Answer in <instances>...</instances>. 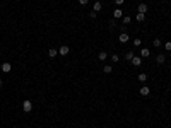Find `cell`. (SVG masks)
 <instances>
[{
	"label": "cell",
	"instance_id": "1",
	"mask_svg": "<svg viewBox=\"0 0 171 128\" xmlns=\"http://www.w3.org/2000/svg\"><path fill=\"white\" fill-rule=\"evenodd\" d=\"M31 109H33V104H31V101H24V103H22V111H24V113H29Z\"/></svg>",
	"mask_w": 171,
	"mask_h": 128
},
{
	"label": "cell",
	"instance_id": "2",
	"mask_svg": "<svg viewBox=\"0 0 171 128\" xmlns=\"http://www.w3.org/2000/svg\"><path fill=\"white\" fill-rule=\"evenodd\" d=\"M68 51H70V48H68L67 45H63V46H60V50H58V55L67 56V55H68Z\"/></svg>",
	"mask_w": 171,
	"mask_h": 128
},
{
	"label": "cell",
	"instance_id": "3",
	"mask_svg": "<svg viewBox=\"0 0 171 128\" xmlns=\"http://www.w3.org/2000/svg\"><path fill=\"white\" fill-rule=\"evenodd\" d=\"M10 68H12L10 63H4V65H0V70H2L4 73H9V72H10Z\"/></svg>",
	"mask_w": 171,
	"mask_h": 128
},
{
	"label": "cell",
	"instance_id": "4",
	"mask_svg": "<svg viewBox=\"0 0 171 128\" xmlns=\"http://www.w3.org/2000/svg\"><path fill=\"white\" fill-rule=\"evenodd\" d=\"M128 39H130V36H128L127 33H121V34L118 36V41H120V43H127Z\"/></svg>",
	"mask_w": 171,
	"mask_h": 128
},
{
	"label": "cell",
	"instance_id": "5",
	"mask_svg": "<svg viewBox=\"0 0 171 128\" xmlns=\"http://www.w3.org/2000/svg\"><path fill=\"white\" fill-rule=\"evenodd\" d=\"M132 63H133L135 67L142 65V56H133V58H132Z\"/></svg>",
	"mask_w": 171,
	"mask_h": 128
},
{
	"label": "cell",
	"instance_id": "6",
	"mask_svg": "<svg viewBox=\"0 0 171 128\" xmlns=\"http://www.w3.org/2000/svg\"><path fill=\"white\" fill-rule=\"evenodd\" d=\"M57 55H58V50H55V48H50V50H48V56H50V58H55Z\"/></svg>",
	"mask_w": 171,
	"mask_h": 128
},
{
	"label": "cell",
	"instance_id": "7",
	"mask_svg": "<svg viewBox=\"0 0 171 128\" xmlns=\"http://www.w3.org/2000/svg\"><path fill=\"white\" fill-rule=\"evenodd\" d=\"M139 12H140V14H145V12H147V4H139Z\"/></svg>",
	"mask_w": 171,
	"mask_h": 128
},
{
	"label": "cell",
	"instance_id": "8",
	"mask_svg": "<svg viewBox=\"0 0 171 128\" xmlns=\"http://www.w3.org/2000/svg\"><path fill=\"white\" fill-rule=\"evenodd\" d=\"M149 55H151V51H149L147 48H142V50H140V56H142V58H147Z\"/></svg>",
	"mask_w": 171,
	"mask_h": 128
},
{
	"label": "cell",
	"instance_id": "9",
	"mask_svg": "<svg viewBox=\"0 0 171 128\" xmlns=\"http://www.w3.org/2000/svg\"><path fill=\"white\" fill-rule=\"evenodd\" d=\"M101 2H94V5H92V10H94V12H99V10H101Z\"/></svg>",
	"mask_w": 171,
	"mask_h": 128
},
{
	"label": "cell",
	"instance_id": "10",
	"mask_svg": "<svg viewBox=\"0 0 171 128\" xmlns=\"http://www.w3.org/2000/svg\"><path fill=\"white\" fill-rule=\"evenodd\" d=\"M156 61H157L159 65H163V63H164V61H166V56H164V55H157V58H156Z\"/></svg>",
	"mask_w": 171,
	"mask_h": 128
},
{
	"label": "cell",
	"instance_id": "11",
	"mask_svg": "<svg viewBox=\"0 0 171 128\" xmlns=\"http://www.w3.org/2000/svg\"><path fill=\"white\" fill-rule=\"evenodd\" d=\"M149 94H151L149 87H142V89H140V96H144V97H145V96H149Z\"/></svg>",
	"mask_w": 171,
	"mask_h": 128
},
{
	"label": "cell",
	"instance_id": "12",
	"mask_svg": "<svg viewBox=\"0 0 171 128\" xmlns=\"http://www.w3.org/2000/svg\"><path fill=\"white\" fill-rule=\"evenodd\" d=\"M106 58H108V53L106 51H99V61H104Z\"/></svg>",
	"mask_w": 171,
	"mask_h": 128
},
{
	"label": "cell",
	"instance_id": "13",
	"mask_svg": "<svg viewBox=\"0 0 171 128\" xmlns=\"http://www.w3.org/2000/svg\"><path fill=\"white\" fill-rule=\"evenodd\" d=\"M113 16H115V19H120V17L123 16V12H121V9H116V10L113 12Z\"/></svg>",
	"mask_w": 171,
	"mask_h": 128
},
{
	"label": "cell",
	"instance_id": "14",
	"mask_svg": "<svg viewBox=\"0 0 171 128\" xmlns=\"http://www.w3.org/2000/svg\"><path fill=\"white\" fill-rule=\"evenodd\" d=\"M135 19H137V21H139V22H144V21H145V14H140V12H139Z\"/></svg>",
	"mask_w": 171,
	"mask_h": 128
},
{
	"label": "cell",
	"instance_id": "15",
	"mask_svg": "<svg viewBox=\"0 0 171 128\" xmlns=\"http://www.w3.org/2000/svg\"><path fill=\"white\" fill-rule=\"evenodd\" d=\"M103 70H104V73H111V72H113V67H111V65H104Z\"/></svg>",
	"mask_w": 171,
	"mask_h": 128
},
{
	"label": "cell",
	"instance_id": "16",
	"mask_svg": "<svg viewBox=\"0 0 171 128\" xmlns=\"http://www.w3.org/2000/svg\"><path fill=\"white\" fill-rule=\"evenodd\" d=\"M132 58H133V51H127L125 60H127V61H132Z\"/></svg>",
	"mask_w": 171,
	"mask_h": 128
},
{
	"label": "cell",
	"instance_id": "17",
	"mask_svg": "<svg viewBox=\"0 0 171 128\" xmlns=\"http://www.w3.org/2000/svg\"><path fill=\"white\" fill-rule=\"evenodd\" d=\"M139 80H140V82H145V80H147V73H139Z\"/></svg>",
	"mask_w": 171,
	"mask_h": 128
},
{
	"label": "cell",
	"instance_id": "18",
	"mask_svg": "<svg viewBox=\"0 0 171 128\" xmlns=\"http://www.w3.org/2000/svg\"><path fill=\"white\" fill-rule=\"evenodd\" d=\"M140 45H142V39H140V38L133 39V46H140Z\"/></svg>",
	"mask_w": 171,
	"mask_h": 128
},
{
	"label": "cell",
	"instance_id": "19",
	"mask_svg": "<svg viewBox=\"0 0 171 128\" xmlns=\"http://www.w3.org/2000/svg\"><path fill=\"white\" fill-rule=\"evenodd\" d=\"M164 48H166V51H171V41H166V43H164Z\"/></svg>",
	"mask_w": 171,
	"mask_h": 128
},
{
	"label": "cell",
	"instance_id": "20",
	"mask_svg": "<svg viewBox=\"0 0 171 128\" xmlns=\"http://www.w3.org/2000/svg\"><path fill=\"white\" fill-rule=\"evenodd\" d=\"M154 46H156V48H159V46H161V39H157V38L154 39Z\"/></svg>",
	"mask_w": 171,
	"mask_h": 128
},
{
	"label": "cell",
	"instance_id": "21",
	"mask_svg": "<svg viewBox=\"0 0 171 128\" xmlns=\"http://www.w3.org/2000/svg\"><path fill=\"white\" fill-rule=\"evenodd\" d=\"M130 21H132V19H130L128 16H125V17H123V24H130Z\"/></svg>",
	"mask_w": 171,
	"mask_h": 128
},
{
	"label": "cell",
	"instance_id": "22",
	"mask_svg": "<svg viewBox=\"0 0 171 128\" xmlns=\"http://www.w3.org/2000/svg\"><path fill=\"white\" fill-rule=\"evenodd\" d=\"M111 60H113V63H116V61L120 60V56L118 55H111Z\"/></svg>",
	"mask_w": 171,
	"mask_h": 128
},
{
	"label": "cell",
	"instance_id": "23",
	"mask_svg": "<svg viewBox=\"0 0 171 128\" xmlns=\"http://www.w3.org/2000/svg\"><path fill=\"white\" fill-rule=\"evenodd\" d=\"M87 2H89V0H79L80 5H87Z\"/></svg>",
	"mask_w": 171,
	"mask_h": 128
},
{
	"label": "cell",
	"instance_id": "24",
	"mask_svg": "<svg viewBox=\"0 0 171 128\" xmlns=\"http://www.w3.org/2000/svg\"><path fill=\"white\" fill-rule=\"evenodd\" d=\"M96 14H97V12H94V10H92L91 14H89V17H91V19H94V17H96Z\"/></svg>",
	"mask_w": 171,
	"mask_h": 128
},
{
	"label": "cell",
	"instance_id": "25",
	"mask_svg": "<svg viewBox=\"0 0 171 128\" xmlns=\"http://www.w3.org/2000/svg\"><path fill=\"white\" fill-rule=\"evenodd\" d=\"M123 2H125V0H115V4H116V5H121Z\"/></svg>",
	"mask_w": 171,
	"mask_h": 128
},
{
	"label": "cell",
	"instance_id": "26",
	"mask_svg": "<svg viewBox=\"0 0 171 128\" xmlns=\"http://www.w3.org/2000/svg\"><path fill=\"white\" fill-rule=\"evenodd\" d=\"M2 84H4V82H2V79H0V87H2Z\"/></svg>",
	"mask_w": 171,
	"mask_h": 128
},
{
	"label": "cell",
	"instance_id": "27",
	"mask_svg": "<svg viewBox=\"0 0 171 128\" xmlns=\"http://www.w3.org/2000/svg\"><path fill=\"white\" fill-rule=\"evenodd\" d=\"M163 2H166V0H163Z\"/></svg>",
	"mask_w": 171,
	"mask_h": 128
}]
</instances>
